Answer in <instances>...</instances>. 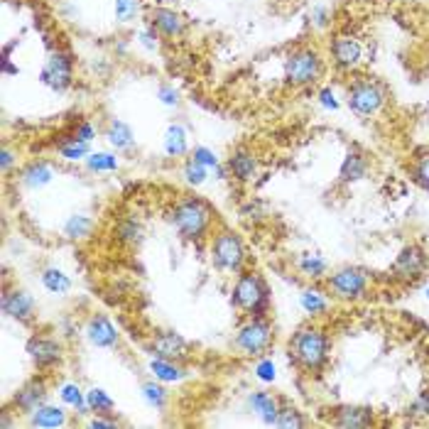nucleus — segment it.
Listing matches in <instances>:
<instances>
[{"label": "nucleus", "instance_id": "11", "mask_svg": "<svg viewBox=\"0 0 429 429\" xmlns=\"http://www.w3.org/2000/svg\"><path fill=\"white\" fill-rule=\"evenodd\" d=\"M331 59L339 69H356L363 59V47L353 34H339L331 42Z\"/></svg>", "mask_w": 429, "mask_h": 429}, {"label": "nucleus", "instance_id": "18", "mask_svg": "<svg viewBox=\"0 0 429 429\" xmlns=\"http://www.w3.org/2000/svg\"><path fill=\"white\" fill-rule=\"evenodd\" d=\"M153 351L160 358H169V361H179L186 356V341L174 331H162L153 339Z\"/></svg>", "mask_w": 429, "mask_h": 429}, {"label": "nucleus", "instance_id": "32", "mask_svg": "<svg viewBox=\"0 0 429 429\" xmlns=\"http://www.w3.org/2000/svg\"><path fill=\"white\" fill-rule=\"evenodd\" d=\"M86 165H89L91 172H115L118 169V158L110 153H94L86 158Z\"/></svg>", "mask_w": 429, "mask_h": 429}, {"label": "nucleus", "instance_id": "29", "mask_svg": "<svg viewBox=\"0 0 429 429\" xmlns=\"http://www.w3.org/2000/svg\"><path fill=\"white\" fill-rule=\"evenodd\" d=\"M302 309L307 312V314H312V316H319V314H324L326 309H329V300H326L324 295H321L319 290H307V292H302Z\"/></svg>", "mask_w": 429, "mask_h": 429}, {"label": "nucleus", "instance_id": "46", "mask_svg": "<svg viewBox=\"0 0 429 429\" xmlns=\"http://www.w3.org/2000/svg\"><path fill=\"white\" fill-rule=\"evenodd\" d=\"M319 103L324 105V108H329V110H336V108H339V101L334 98V94H331L329 89H321V91H319Z\"/></svg>", "mask_w": 429, "mask_h": 429}, {"label": "nucleus", "instance_id": "38", "mask_svg": "<svg viewBox=\"0 0 429 429\" xmlns=\"http://www.w3.org/2000/svg\"><path fill=\"white\" fill-rule=\"evenodd\" d=\"M138 15V0H115V18L120 23H130Z\"/></svg>", "mask_w": 429, "mask_h": 429}, {"label": "nucleus", "instance_id": "28", "mask_svg": "<svg viewBox=\"0 0 429 429\" xmlns=\"http://www.w3.org/2000/svg\"><path fill=\"white\" fill-rule=\"evenodd\" d=\"M42 285H44V290L52 292V295H67V292L72 290V280H69L59 267H47V270L42 272Z\"/></svg>", "mask_w": 429, "mask_h": 429}, {"label": "nucleus", "instance_id": "37", "mask_svg": "<svg viewBox=\"0 0 429 429\" xmlns=\"http://www.w3.org/2000/svg\"><path fill=\"white\" fill-rule=\"evenodd\" d=\"M184 179L189 181V184H194V186L204 184V179H206V167H204V165L196 162L194 158H189V160H186V165H184Z\"/></svg>", "mask_w": 429, "mask_h": 429}, {"label": "nucleus", "instance_id": "52", "mask_svg": "<svg viewBox=\"0 0 429 429\" xmlns=\"http://www.w3.org/2000/svg\"><path fill=\"white\" fill-rule=\"evenodd\" d=\"M427 270H429V267H427Z\"/></svg>", "mask_w": 429, "mask_h": 429}, {"label": "nucleus", "instance_id": "19", "mask_svg": "<svg viewBox=\"0 0 429 429\" xmlns=\"http://www.w3.org/2000/svg\"><path fill=\"white\" fill-rule=\"evenodd\" d=\"M229 169L238 181H250V179H255L257 162L248 150H236V153L229 158Z\"/></svg>", "mask_w": 429, "mask_h": 429}, {"label": "nucleus", "instance_id": "13", "mask_svg": "<svg viewBox=\"0 0 429 429\" xmlns=\"http://www.w3.org/2000/svg\"><path fill=\"white\" fill-rule=\"evenodd\" d=\"M47 402V383L44 380H30L25 388H20L13 397V405L25 415H32L37 407Z\"/></svg>", "mask_w": 429, "mask_h": 429}, {"label": "nucleus", "instance_id": "24", "mask_svg": "<svg viewBox=\"0 0 429 429\" xmlns=\"http://www.w3.org/2000/svg\"><path fill=\"white\" fill-rule=\"evenodd\" d=\"M366 172H368L366 158H363V155H358V153H351L346 160H343L341 172H339V179L343 181V184H351V181L363 179V177H366Z\"/></svg>", "mask_w": 429, "mask_h": 429}, {"label": "nucleus", "instance_id": "45", "mask_svg": "<svg viewBox=\"0 0 429 429\" xmlns=\"http://www.w3.org/2000/svg\"><path fill=\"white\" fill-rule=\"evenodd\" d=\"M140 44H143V47H148L150 52H153V49H158V30H155V27L143 30V32H140Z\"/></svg>", "mask_w": 429, "mask_h": 429}, {"label": "nucleus", "instance_id": "33", "mask_svg": "<svg viewBox=\"0 0 429 429\" xmlns=\"http://www.w3.org/2000/svg\"><path fill=\"white\" fill-rule=\"evenodd\" d=\"M59 395H62V400L67 402V405H72L74 410H79V412H84L86 407H89V405H86V400H84V395H82V388L74 385V383H67V385H62Z\"/></svg>", "mask_w": 429, "mask_h": 429}, {"label": "nucleus", "instance_id": "6", "mask_svg": "<svg viewBox=\"0 0 429 429\" xmlns=\"http://www.w3.org/2000/svg\"><path fill=\"white\" fill-rule=\"evenodd\" d=\"M272 324L265 316H255L253 321H248L245 326H241L238 336H236V348L243 356H260L270 348L272 343Z\"/></svg>", "mask_w": 429, "mask_h": 429}, {"label": "nucleus", "instance_id": "27", "mask_svg": "<svg viewBox=\"0 0 429 429\" xmlns=\"http://www.w3.org/2000/svg\"><path fill=\"white\" fill-rule=\"evenodd\" d=\"M297 267H300L307 277H312V280H319V277H324L326 270H329L326 260L319 253H302L297 257Z\"/></svg>", "mask_w": 429, "mask_h": 429}, {"label": "nucleus", "instance_id": "9", "mask_svg": "<svg viewBox=\"0 0 429 429\" xmlns=\"http://www.w3.org/2000/svg\"><path fill=\"white\" fill-rule=\"evenodd\" d=\"M74 77V59L69 52L64 49H54L49 52L47 62L42 67V74H39V82L54 91H64L69 84H72Z\"/></svg>", "mask_w": 429, "mask_h": 429}, {"label": "nucleus", "instance_id": "12", "mask_svg": "<svg viewBox=\"0 0 429 429\" xmlns=\"http://www.w3.org/2000/svg\"><path fill=\"white\" fill-rule=\"evenodd\" d=\"M27 353L37 368H49L62 361V343L47 339V336H32L27 341Z\"/></svg>", "mask_w": 429, "mask_h": 429}, {"label": "nucleus", "instance_id": "4", "mask_svg": "<svg viewBox=\"0 0 429 429\" xmlns=\"http://www.w3.org/2000/svg\"><path fill=\"white\" fill-rule=\"evenodd\" d=\"M211 260L224 272H241L245 262V248L233 231L221 229L211 241Z\"/></svg>", "mask_w": 429, "mask_h": 429}, {"label": "nucleus", "instance_id": "10", "mask_svg": "<svg viewBox=\"0 0 429 429\" xmlns=\"http://www.w3.org/2000/svg\"><path fill=\"white\" fill-rule=\"evenodd\" d=\"M427 267H429V257L425 253V248L412 243V245H405L400 250V255L395 257V262H392V275L402 282H415L425 275Z\"/></svg>", "mask_w": 429, "mask_h": 429}, {"label": "nucleus", "instance_id": "3", "mask_svg": "<svg viewBox=\"0 0 429 429\" xmlns=\"http://www.w3.org/2000/svg\"><path fill=\"white\" fill-rule=\"evenodd\" d=\"M233 305L253 316H265L270 309V295L267 287L255 272H241L233 287Z\"/></svg>", "mask_w": 429, "mask_h": 429}, {"label": "nucleus", "instance_id": "8", "mask_svg": "<svg viewBox=\"0 0 429 429\" xmlns=\"http://www.w3.org/2000/svg\"><path fill=\"white\" fill-rule=\"evenodd\" d=\"M329 290L336 300H358L368 290V272L358 270V267H341L334 275H329Z\"/></svg>", "mask_w": 429, "mask_h": 429}, {"label": "nucleus", "instance_id": "47", "mask_svg": "<svg viewBox=\"0 0 429 429\" xmlns=\"http://www.w3.org/2000/svg\"><path fill=\"white\" fill-rule=\"evenodd\" d=\"M412 415H429V395H422L412 405Z\"/></svg>", "mask_w": 429, "mask_h": 429}, {"label": "nucleus", "instance_id": "49", "mask_svg": "<svg viewBox=\"0 0 429 429\" xmlns=\"http://www.w3.org/2000/svg\"><path fill=\"white\" fill-rule=\"evenodd\" d=\"M115 425H118V422H115V420H103V417H98V415H96V420H91L89 422V427H115Z\"/></svg>", "mask_w": 429, "mask_h": 429}, {"label": "nucleus", "instance_id": "31", "mask_svg": "<svg viewBox=\"0 0 429 429\" xmlns=\"http://www.w3.org/2000/svg\"><path fill=\"white\" fill-rule=\"evenodd\" d=\"M91 229H94V221H91L89 216H72V219L64 224V236L72 241L86 238V236L91 233Z\"/></svg>", "mask_w": 429, "mask_h": 429}, {"label": "nucleus", "instance_id": "42", "mask_svg": "<svg viewBox=\"0 0 429 429\" xmlns=\"http://www.w3.org/2000/svg\"><path fill=\"white\" fill-rule=\"evenodd\" d=\"M158 96H160V101H162L165 105H179V94L174 91V86L162 84L158 89Z\"/></svg>", "mask_w": 429, "mask_h": 429}, {"label": "nucleus", "instance_id": "40", "mask_svg": "<svg viewBox=\"0 0 429 429\" xmlns=\"http://www.w3.org/2000/svg\"><path fill=\"white\" fill-rule=\"evenodd\" d=\"M191 158H194L199 165H204L206 169H209V167H219V158H216V155L211 153L209 148H201V145H199V148L191 150Z\"/></svg>", "mask_w": 429, "mask_h": 429}, {"label": "nucleus", "instance_id": "43", "mask_svg": "<svg viewBox=\"0 0 429 429\" xmlns=\"http://www.w3.org/2000/svg\"><path fill=\"white\" fill-rule=\"evenodd\" d=\"M255 373H257V378H260V380L272 383V380H275V363L265 358V361H260L255 366Z\"/></svg>", "mask_w": 429, "mask_h": 429}, {"label": "nucleus", "instance_id": "30", "mask_svg": "<svg viewBox=\"0 0 429 429\" xmlns=\"http://www.w3.org/2000/svg\"><path fill=\"white\" fill-rule=\"evenodd\" d=\"M86 405H89V410H94L96 415H108V412L113 410V400H110L108 392L101 390V388H91V390L86 392Z\"/></svg>", "mask_w": 429, "mask_h": 429}, {"label": "nucleus", "instance_id": "5", "mask_svg": "<svg viewBox=\"0 0 429 429\" xmlns=\"http://www.w3.org/2000/svg\"><path fill=\"white\" fill-rule=\"evenodd\" d=\"M285 77L295 86H309L321 77V57L314 49H297L287 57Z\"/></svg>", "mask_w": 429, "mask_h": 429}, {"label": "nucleus", "instance_id": "21", "mask_svg": "<svg viewBox=\"0 0 429 429\" xmlns=\"http://www.w3.org/2000/svg\"><path fill=\"white\" fill-rule=\"evenodd\" d=\"M105 138H108V143L113 145L115 150H130L135 145L133 130H130V125L123 123V120H110L108 128H105Z\"/></svg>", "mask_w": 429, "mask_h": 429}, {"label": "nucleus", "instance_id": "22", "mask_svg": "<svg viewBox=\"0 0 429 429\" xmlns=\"http://www.w3.org/2000/svg\"><path fill=\"white\" fill-rule=\"evenodd\" d=\"M250 407L255 410L257 417H262L265 425H275L280 405H277V400L272 395H267V392H253V395H250Z\"/></svg>", "mask_w": 429, "mask_h": 429}, {"label": "nucleus", "instance_id": "1", "mask_svg": "<svg viewBox=\"0 0 429 429\" xmlns=\"http://www.w3.org/2000/svg\"><path fill=\"white\" fill-rule=\"evenodd\" d=\"M329 336L319 326H302L290 339V358L295 361V366H300L307 373L321 371L329 361Z\"/></svg>", "mask_w": 429, "mask_h": 429}, {"label": "nucleus", "instance_id": "44", "mask_svg": "<svg viewBox=\"0 0 429 429\" xmlns=\"http://www.w3.org/2000/svg\"><path fill=\"white\" fill-rule=\"evenodd\" d=\"M72 138H74V140H79V143H91V140L96 138L94 125H91V123H79V125H77V130H74Z\"/></svg>", "mask_w": 429, "mask_h": 429}, {"label": "nucleus", "instance_id": "51", "mask_svg": "<svg viewBox=\"0 0 429 429\" xmlns=\"http://www.w3.org/2000/svg\"><path fill=\"white\" fill-rule=\"evenodd\" d=\"M427 297H429V287H427Z\"/></svg>", "mask_w": 429, "mask_h": 429}, {"label": "nucleus", "instance_id": "50", "mask_svg": "<svg viewBox=\"0 0 429 429\" xmlns=\"http://www.w3.org/2000/svg\"><path fill=\"white\" fill-rule=\"evenodd\" d=\"M314 18H316V25H324L326 23V20H324L326 18V10L324 8H316L314 10Z\"/></svg>", "mask_w": 429, "mask_h": 429}, {"label": "nucleus", "instance_id": "20", "mask_svg": "<svg viewBox=\"0 0 429 429\" xmlns=\"http://www.w3.org/2000/svg\"><path fill=\"white\" fill-rule=\"evenodd\" d=\"M30 425L32 427H42V429H52V427H64L67 425V417H64L62 407L54 405H42L30 415Z\"/></svg>", "mask_w": 429, "mask_h": 429}, {"label": "nucleus", "instance_id": "48", "mask_svg": "<svg viewBox=\"0 0 429 429\" xmlns=\"http://www.w3.org/2000/svg\"><path fill=\"white\" fill-rule=\"evenodd\" d=\"M0 167H3V172L13 167V153L8 148H3V153H0Z\"/></svg>", "mask_w": 429, "mask_h": 429}, {"label": "nucleus", "instance_id": "36", "mask_svg": "<svg viewBox=\"0 0 429 429\" xmlns=\"http://www.w3.org/2000/svg\"><path fill=\"white\" fill-rule=\"evenodd\" d=\"M275 427H305V417L295 407H280L275 417Z\"/></svg>", "mask_w": 429, "mask_h": 429}, {"label": "nucleus", "instance_id": "41", "mask_svg": "<svg viewBox=\"0 0 429 429\" xmlns=\"http://www.w3.org/2000/svg\"><path fill=\"white\" fill-rule=\"evenodd\" d=\"M415 179L420 181V184L429 186V153L420 155L415 162Z\"/></svg>", "mask_w": 429, "mask_h": 429}, {"label": "nucleus", "instance_id": "26", "mask_svg": "<svg viewBox=\"0 0 429 429\" xmlns=\"http://www.w3.org/2000/svg\"><path fill=\"white\" fill-rule=\"evenodd\" d=\"M150 371H153L155 378L162 383H177L184 378V371H181L174 361H169V358H160V356H155L153 361H150Z\"/></svg>", "mask_w": 429, "mask_h": 429}, {"label": "nucleus", "instance_id": "35", "mask_svg": "<svg viewBox=\"0 0 429 429\" xmlns=\"http://www.w3.org/2000/svg\"><path fill=\"white\" fill-rule=\"evenodd\" d=\"M59 155H62L64 160H84L89 158V143H79V140H69V143H64L62 148H59Z\"/></svg>", "mask_w": 429, "mask_h": 429}, {"label": "nucleus", "instance_id": "23", "mask_svg": "<svg viewBox=\"0 0 429 429\" xmlns=\"http://www.w3.org/2000/svg\"><path fill=\"white\" fill-rule=\"evenodd\" d=\"M52 177H54V169L47 162H32L23 172V184L27 189H42L44 184L52 181Z\"/></svg>", "mask_w": 429, "mask_h": 429}, {"label": "nucleus", "instance_id": "25", "mask_svg": "<svg viewBox=\"0 0 429 429\" xmlns=\"http://www.w3.org/2000/svg\"><path fill=\"white\" fill-rule=\"evenodd\" d=\"M189 150V143H186V130L181 125H169L167 133H165V153L169 158H181Z\"/></svg>", "mask_w": 429, "mask_h": 429}, {"label": "nucleus", "instance_id": "39", "mask_svg": "<svg viewBox=\"0 0 429 429\" xmlns=\"http://www.w3.org/2000/svg\"><path fill=\"white\" fill-rule=\"evenodd\" d=\"M118 236H120V241H128V243H138L140 236H143V229H140V226L135 224L133 219H128V221H123V224L118 226Z\"/></svg>", "mask_w": 429, "mask_h": 429}, {"label": "nucleus", "instance_id": "34", "mask_svg": "<svg viewBox=\"0 0 429 429\" xmlns=\"http://www.w3.org/2000/svg\"><path fill=\"white\" fill-rule=\"evenodd\" d=\"M143 395H145V400H148L153 407H158V410H162V407L167 405V392H165L162 385L145 383V385H143Z\"/></svg>", "mask_w": 429, "mask_h": 429}, {"label": "nucleus", "instance_id": "7", "mask_svg": "<svg viewBox=\"0 0 429 429\" xmlns=\"http://www.w3.org/2000/svg\"><path fill=\"white\" fill-rule=\"evenodd\" d=\"M385 101V91L371 79H356L348 86V105L358 115H373L380 110Z\"/></svg>", "mask_w": 429, "mask_h": 429}, {"label": "nucleus", "instance_id": "17", "mask_svg": "<svg viewBox=\"0 0 429 429\" xmlns=\"http://www.w3.org/2000/svg\"><path fill=\"white\" fill-rule=\"evenodd\" d=\"M331 425L343 429H363L373 425V410L371 407H339L331 417Z\"/></svg>", "mask_w": 429, "mask_h": 429}, {"label": "nucleus", "instance_id": "2", "mask_svg": "<svg viewBox=\"0 0 429 429\" xmlns=\"http://www.w3.org/2000/svg\"><path fill=\"white\" fill-rule=\"evenodd\" d=\"M211 209L199 199H181L179 204L172 209V226L177 229V233L184 241H201L211 229Z\"/></svg>", "mask_w": 429, "mask_h": 429}, {"label": "nucleus", "instance_id": "15", "mask_svg": "<svg viewBox=\"0 0 429 429\" xmlns=\"http://www.w3.org/2000/svg\"><path fill=\"white\" fill-rule=\"evenodd\" d=\"M148 23L162 37H179L184 32V20H181V15L169 8H153L148 15Z\"/></svg>", "mask_w": 429, "mask_h": 429}, {"label": "nucleus", "instance_id": "14", "mask_svg": "<svg viewBox=\"0 0 429 429\" xmlns=\"http://www.w3.org/2000/svg\"><path fill=\"white\" fill-rule=\"evenodd\" d=\"M3 312L10 316V319L27 324V321L34 319V300L23 290L8 292V295L3 297Z\"/></svg>", "mask_w": 429, "mask_h": 429}, {"label": "nucleus", "instance_id": "16", "mask_svg": "<svg viewBox=\"0 0 429 429\" xmlns=\"http://www.w3.org/2000/svg\"><path fill=\"white\" fill-rule=\"evenodd\" d=\"M86 339L94 343L96 348H113L118 346V329L110 324V319L98 314L86 326Z\"/></svg>", "mask_w": 429, "mask_h": 429}]
</instances>
